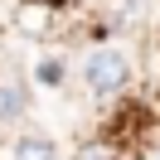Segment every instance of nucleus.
Instances as JSON below:
<instances>
[{
	"label": "nucleus",
	"mask_w": 160,
	"mask_h": 160,
	"mask_svg": "<svg viewBox=\"0 0 160 160\" xmlns=\"http://www.w3.org/2000/svg\"><path fill=\"white\" fill-rule=\"evenodd\" d=\"M82 78H88V88L97 92V97H112V92L126 88L131 78V63L121 49H92L88 53V68H82Z\"/></svg>",
	"instance_id": "f257e3e1"
},
{
	"label": "nucleus",
	"mask_w": 160,
	"mask_h": 160,
	"mask_svg": "<svg viewBox=\"0 0 160 160\" xmlns=\"http://www.w3.org/2000/svg\"><path fill=\"white\" fill-rule=\"evenodd\" d=\"M15 24H20L24 34H44V29L53 24V10H49V5H39V0H29V5L15 10Z\"/></svg>",
	"instance_id": "f03ea898"
},
{
	"label": "nucleus",
	"mask_w": 160,
	"mask_h": 160,
	"mask_svg": "<svg viewBox=\"0 0 160 160\" xmlns=\"http://www.w3.org/2000/svg\"><path fill=\"white\" fill-rule=\"evenodd\" d=\"M15 160H58V146L49 136H20L15 141Z\"/></svg>",
	"instance_id": "7ed1b4c3"
},
{
	"label": "nucleus",
	"mask_w": 160,
	"mask_h": 160,
	"mask_svg": "<svg viewBox=\"0 0 160 160\" xmlns=\"http://www.w3.org/2000/svg\"><path fill=\"white\" fill-rule=\"evenodd\" d=\"M73 160H117V150H112L107 141H88V146H78Z\"/></svg>",
	"instance_id": "20e7f679"
},
{
	"label": "nucleus",
	"mask_w": 160,
	"mask_h": 160,
	"mask_svg": "<svg viewBox=\"0 0 160 160\" xmlns=\"http://www.w3.org/2000/svg\"><path fill=\"white\" fill-rule=\"evenodd\" d=\"M58 78H63V68H58L53 58H49V63H39V82H58Z\"/></svg>",
	"instance_id": "39448f33"
}]
</instances>
